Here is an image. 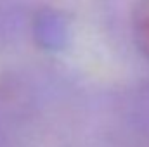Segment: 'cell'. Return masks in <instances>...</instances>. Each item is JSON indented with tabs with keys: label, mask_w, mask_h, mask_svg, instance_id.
Returning a JSON list of instances; mask_svg holds the SVG:
<instances>
[{
	"label": "cell",
	"mask_w": 149,
	"mask_h": 147,
	"mask_svg": "<svg viewBox=\"0 0 149 147\" xmlns=\"http://www.w3.org/2000/svg\"><path fill=\"white\" fill-rule=\"evenodd\" d=\"M135 40L142 54L149 59V0H141L135 10Z\"/></svg>",
	"instance_id": "cell-1"
}]
</instances>
